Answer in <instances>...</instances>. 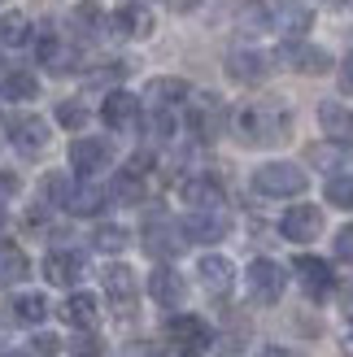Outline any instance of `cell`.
<instances>
[{"label":"cell","instance_id":"277c9868","mask_svg":"<svg viewBox=\"0 0 353 357\" xmlns=\"http://www.w3.org/2000/svg\"><path fill=\"white\" fill-rule=\"evenodd\" d=\"M5 131H9V144H13L17 153H27V157H35V153L48 149V122L35 118V114H17V118H9Z\"/></svg>","mask_w":353,"mask_h":357},{"label":"cell","instance_id":"74e56055","mask_svg":"<svg viewBox=\"0 0 353 357\" xmlns=\"http://www.w3.org/2000/svg\"><path fill=\"white\" fill-rule=\"evenodd\" d=\"M31 349H35V357H52V353L61 349V340H57V335H35Z\"/></svg>","mask_w":353,"mask_h":357},{"label":"cell","instance_id":"2e32d148","mask_svg":"<svg viewBox=\"0 0 353 357\" xmlns=\"http://www.w3.org/2000/svg\"><path fill=\"white\" fill-rule=\"evenodd\" d=\"M149 296L157 301V305H166V310H174V305H183V296H188V288H183V279L170 271V266H157V271L149 275Z\"/></svg>","mask_w":353,"mask_h":357},{"label":"cell","instance_id":"7c38bea8","mask_svg":"<svg viewBox=\"0 0 353 357\" xmlns=\"http://www.w3.org/2000/svg\"><path fill=\"white\" fill-rule=\"evenodd\" d=\"M296 279L306 283V292L314 301H327V292L336 288V275H331V266L323 257H296Z\"/></svg>","mask_w":353,"mask_h":357},{"label":"cell","instance_id":"836d02e7","mask_svg":"<svg viewBox=\"0 0 353 357\" xmlns=\"http://www.w3.org/2000/svg\"><path fill=\"white\" fill-rule=\"evenodd\" d=\"M92 244L100 248V253H122V248H127V231L122 227H100L92 236Z\"/></svg>","mask_w":353,"mask_h":357},{"label":"cell","instance_id":"5b68a950","mask_svg":"<svg viewBox=\"0 0 353 357\" xmlns=\"http://www.w3.org/2000/svg\"><path fill=\"white\" fill-rule=\"evenodd\" d=\"M266 17H271V26L279 35H288V40H301V35L314 26V9L301 5V0H275L266 9Z\"/></svg>","mask_w":353,"mask_h":357},{"label":"cell","instance_id":"3957f363","mask_svg":"<svg viewBox=\"0 0 353 357\" xmlns=\"http://www.w3.org/2000/svg\"><path fill=\"white\" fill-rule=\"evenodd\" d=\"M183 244H188L183 222H174V218H149V227H144V248H149V257L170 261V257L183 253Z\"/></svg>","mask_w":353,"mask_h":357},{"label":"cell","instance_id":"cb8c5ba5","mask_svg":"<svg viewBox=\"0 0 353 357\" xmlns=\"http://www.w3.org/2000/svg\"><path fill=\"white\" fill-rule=\"evenodd\" d=\"M31 275V261L17 244H0V288H9V283H22Z\"/></svg>","mask_w":353,"mask_h":357},{"label":"cell","instance_id":"ab89813d","mask_svg":"<svg viewBox=\"0 0 353 357\" xmlns=\"http://www.w3.org/2000/svg\"><path fill=\"white\" fill-rule=\"evenodd\" d=\"M340 92H349V96H353V52H349L345 66H340Z\"/></svg>","mask_w":353,"mask_h":357},{"label":"cell","instance_id":"e0dca14e","mask_svg":"<svg viewBox=\"0 0 353 357\" xmlns=\"http://www.w3.org/2000/svg\"><path fill=\"white\" fill-rule=\"evenodd\" d=\"M100 118L110 122L114 131H127V127H135V122H140V100L131 92H110V96H105V105H100Z\"/></svg>","mask_w":353,"mask_h":357},{"label":"cell","instance_id":"60d3db41","mask_svg":"<svg viewBox=\"0 0 353 357\" xmlns=\"http://www.w3.org/2000/svg\"><path fill=\"white\" fill-rule=\"evenodd\" d=\"M13 192H17V174H0V205H5Z\"/></svg>","mask_w":353,"mask_h":357},{"label":"cell","instance_id":"4fadbf2b","mask_svg":"<svg viewBox=\"0 0 353 357\" xmlns=\"http://www.w3.org/2000/svg\"><path fill=\"white\" fill-rule=\"evenodd\" d=\"M266 52H253V48H236V52H227V75H232L236 83H262L266 79Z\"/></svg>","mask_w":353,"mask_h":357},{"label":"cell","instance_id":"603a6c76","mask_svg":"<svg viewBox=\"0 0 353 357\" xmlns=\"http://www.w3.org/2000/svg\"><path fill=\"white\" fill-rule=\"evenodd\" d=\"M61 318L70 327H79V331H92V323H96V296L92 292H75L61 305Z\"/></svg>","mask_w":353,"mask_h":357},{"label":"cell","instance_id":"ba28073f","mask_svg":"<svg viewBox=\"0 0 353 357\" xmlns=\"http://www.w3.org/2000/svg\"><path fill=\"white\" fill-rule=\"evenodd\" d=\"M166 335H170V340L179 344L183 353H201V349L214 344V331H209V323H205V318H192V314H174L170 323H166Z\"/></svg>","mask_w":353,"mask_h":357},{"label":"cell","instance_id":"9c48e42d","mask_svg":"<svg viewBox=\"0 0 353 357\" xmlns=\"http://www.w3.org/2000/svg\"><path fill=\"white\" fill-rule=\"evenodd\" d=\"M188 240H201V244H218L227 231H232V222H227L223 209H192V218L183 222Z\"/></svg>","mask_w":353,"mask_h":357},{"label":"cell","instance_id":"8992f818","mask_svg":"<svg viewBox=\"0 0 353 357\" xmlns=\"http://www.w3.org/2000/svg\"><path fill=\"white\" fill-rule=\"evenodd\" d=\"M284 283H288V275H284V266H279V261L257 257V261L249 266V292H253V301H266V305H275V301L284 296Z\"/></svg>","mask_w":353,"mask_h":357},{"label":"cell","instance_id":"7a4b0ae2","mask_svg":"<svg viewBox=\"0 0 353 357\" xmlns=\"http://www.w3.org/2000/svg\"><path fill=\"white\" fill-rule=\"evenodd\" d=\"M253 188L262 196H301L306 192V170L292 162H266L262 170H253Z\"/></svg>","mask_w":353,"mask_h":357},{"label":"cell","instance_id":"9a60e30c","mask_svg":"<svg viewBox=\"0 0 353 357\" xmlns=\"http://www.w3.org/2000/svg\"><path fill=\"white\" fill-rule=\"evenodd\" d=\"M179 196L192 209H223V183L214 174H197V178H183Z\"/></svg>","mask_w":353,"mask_h":357},{"label":"cell","instance_id":"8d00e7d4","mask_svg":"<svg viewBox=\"0 0 353 357\" xmlns=\"http://www.w3.org/2000/svg\"><path fill=\"white\" fill-rule=\"evenodd\" d=\"M336 261H353V227L336 231Z\"/></svg>","mask_w":353,"mask_h":357},{"label":"cell","instance_id":"484cf974","mask_svg":"<svg viewBox=\"0 0 353 357\" xmlns=\"http://www.w3.org/2000/svg\"><path fill=\"white\" fill-rule=\"evenodd\" d=\"M0 96L5 100H35L40 96V83H35V75H27V70H13V75L0 79Z\"/></svg>","mask_w":353,"mask_h":357},{"label":"cell","instance_id":"d4e9b609","mask_svg":"<svg viewBox=\"0 0 353 357\" xmlns=\"http://www.w3.org/2000/svg\"><path fill=\"white\" fill-rule=\"evenodd\" d=\"M105 188H96V183H83V188H75L70 192V201H66V209L70 213H83V218H92V213H100L105 209Z\"/></svg>","mask_w":353,"mask_h":357},{"label":"cell","instance_id":"7402d4cb","mask_svg":"<svg viewBox=\"0 0 353 357\" xmlns=\"http://www.w3.org/2000/svg\"><path fill=\"white\" fill-rule=\"evenodd\" d=\"M110 26L118 31V35H131V40H144V35L153 31V17L140 9V5H122L114 17H110Z\"/></svg>","mask_w":353,"mask_h":357},{"label":"cell","instance_id":"ee69618b","mask_svg":"<svg viewBox=\"0 0 353 357\" xmlns=\"http://www.w3.org/2000/svg\"><path fill=\"white\" fill-rule=\"evenodd\" d=\"M0 357H22V353H0Z\"/></svg>","mask_w":353,"mask_h":357},{"label":"cell","instance_id":"4316f807","mask_svg":"<svg viewBox=\"0 0 353 357\" xmlns=\"http://www.w3.org/2000/svg\"><path fill=\"white\" fill-rule=\"evenodd\" d=\"M9 310H13L17 323H44V318H48V301L40 292H22V296H13Z\"/></svg>","mask_w":353,"mask_h":357},{"label":"cell","instance_id":"ac0fdd59","mask_svg":"<svg viewBox=\"0 0 353 357\" xmlns=\"http://www.w3.org/2000/svg\"><path fill=\"white\" fill-rule=\"evenodd\" d=\"M197 275H201V283L214 296H223V292H232V279H236V271H232V261L227 257H218V253H209V257H201L197 261Z\"/></svg>","mask_w":353,"mask_h":357},{"label":"cell","instance_id":"ffe728a7","mask_svg":"<svg viewBox=\"0 0 353 357\" xmlns=\"http://www.w3.org/2000/svg\"><path fill=\"white\" fill-rule=\"evenodd\" d=\"M319 122H323V131L336 139V144H349V149H353V114H349V109L323 100V105H319Z\"/></svg>","mask_w":353,"mask_h":357},{"label":"cell","instance_id":"e575fe53","mask_svg":"<svg viewBox=\"0 0 353 357\" xmlns=\"http://www.w3.org/2000/svg\"><path fill=\"white\" fill-rule=\"evenodd\" d=\"M83 122H87V109H83L79 100H61V105H57V127H66V131H79Z\"/></svg>","mask_w":353,"mask_h":357},{"label":"cell","instance_id":"f35d334b","mask_svg":"<svg viewBox=\"0 0 353 357\" xmlns=\"http://www.w3.org/2000/svg\"><path fill=\"white\" fill-rule=\"evenodd\" d=\"M310 162L323 166V170H331V166H340V153H331V149H310Z\"/></svg>","mask_w":353,"mask_h":357},{"label":"cell","instance_id":"f546056e","mask_svg":"<svg viewBox=\"0 0 353 357\" xmlns=\"http://www.w3.org/2000/svg\"><path fill=\"white\" fill-rule=\"evenodd\" d=\"M75 26L83 35H96L105 26V9L96 5V0H83V5H75Z\"/></svg>","mask_w":353,"mask_h":357},{"label":"cell","instance_id":"d6986e66","mask_svg":"<svg viewBox=\"0 0 353 357\" xmlns=\"http://www.w3.org/2000/svg\"><path fill=\"white\" fill-rule=\"evenodd\" d=\"M83 275V257L79 253H48L44 257V279L57 283V288H70Z\"/></svg>","mask_w":353,"mask_h":357},{"label":"cell","instance_id":"d6a6232c","mask_svg":"<svg viewBox=\"0 0 353 357\" xmlns=\"http://www.w3.org/2000/svg\"><path fill=\"white\" fill-rule=\"evenodd\" d=\"M40 192H44V201H48V205H66L75 188H70V178H66V174H48L44 183H40Z\"/></svg>","mask_w":353,"mask_h":357},{"label":"cell","instance_id":"7bdbcfd3","mask_svg":"<svg viewBox=\"0 0 353 357\" xmlns=\"http://www.w3.org/2000/svg\"><path fill=\"white\" fill-rule=\"evenodd\" d=\"M345 344H349V353H353V331H349V340H345Z\"/></svg>","mask_w":353,"mask_h":357},{"label":"cell","instance_id":"1f68e13d","mask_svg":"<svg viewBox=\"0 0 353 357\" xmlns=\"http://www.w3.org/2000/svg\"><path fill=\"white\" fill-rule=\"evenodd\" d=\"M114 196H118V201H127V205H135L140 196H144V183H140V174L122 170V174L114 178Z\"/></svg>","mask_w":353,"mask_h":357},{"label":"cell","instance_id":"8fae6325","mask_svg":"<svg viewBox=\"0 0 353 357\" xmlns=\"http://www.w3.org/2000/svg\"><path fill=\"white\" fill-rule=\"evenodd\" d=\"M110 157H114L110 139H75V144H70V166H75L79 174L105 170V166H110Z\"/></svg>","mask_w":353,"mask_h":357},{"label":"cell","instance_id":"4dcf8cb0","mask_svg":"<svg viewBox=\"0 0 353 357\" xmlns=\"http://www.w3.org/2000/svg\"><path fill=\"white\" fill-rule=\"evenodd\" d=\"M327 201L336 209H353V174H336L327 183Z\"/></svg>","mask_w":353,"mask_h":357},{"label":"cell","instance_id":"83f0119b","mask_svg":"<svg viewBox=\"0 0 353 357\" xmlns=\"http://www.w3.org/2000/svg\"><path fill=\"white\" fill-rule=\"evenodd\" d=\"M31 40V22L22 13H5L0 17V44H9V48H22Z\"/></svg>","mask_w":353,"mask_h":357},{"label":"cell","instance_id":"5bb4252c","mask_svg":"<svg viewBox=\"0 0 353 357\" xmlns=\"http://www.w3.org/2000/svg\"><path fill=\"white\" fill-rule=\"evenodd\" d=\"M223 100L218 96H209V92H201L197 100H192V131H197L201 139H218V131H223Z\"/></svg>","mask_w":353,"mask_h":357},{"label":"cell","instance_id":"52a82bcc","mask_svg":"<svg viewBox=\"0 0 353 357\" xmlns=\"http://www.w3.org/2000/svg\"><path fill=\"white\" fill-rule=\"evenodd\" d=\"M279 231H284V240L292 244H310L323 236V209L319 205H292L284 213V222H279Z\"/></svg>","mask_w":353,"mask_h":357},{"label":"cell","instance_id":"f1b7e54d","mask_svg":"<svg viewBox=\"0 0 353 357\" xmlns=\"http://www.w3.org/2000/svg\"><path fill=\"white\" fill-rule=\"evenodd\" d=\"M149 96H153V105L162 109V105H174V100H188V83L183 79H153V87H149Z\"/></svg>","mask_w":353,"mask_h":357},{"label":"cell","instance_id":"44dd1931","mask_svg":"<svg viewBox=\"0 0 353 357\" xmlns=\"http://www.w3.org/2000/svg\"><path fill=\"white\" fill-rule=\"evenodd\" d=\"M105 292L114 296L118 310H131L135 305V275L127 266H105Z\"/></svg>","mask_w":353,"mask_h":357},{"label":"cell","instance_id":"30bf717a","mask_svg":"<svg viewBox=\"0 0 353 357\" xmlns=\"http://www.w3.org/2000/svg\"><path fill=\"white\" fill-rule=\"evenodd\" d=\"M279 57H284V66L301 70V75H327V70H331V57H327V52L314 48V44H301V40L284 44V48H279Z\"/></svg>","mask_w":353,"mask_h":357},{"label":"cell","instance_id":"6da1fadb","mask_svg":"<svg viewBox=\"0 0 353 357\" xmlns=\"http://www.w3.org/2000/svg\"><path fill=\"white\" fill-rule=\"evenodd\" d=\"M236 131L249 144H284L292 135V118L279 100H253L236 114Z\"/></svg>","mask_w":353,"mask_h":357},{"label":"cell","instance_id":"d590c367","mask_svg":"<svg viewBox=\"0 0 353 357\" xmlns=\"http://www.w3.org/2000/svg\"><path fill=\"white\" fill-rule=\"evenodd\" d=\"M70 357H105V349H100V340L92 331H83V335L70 340Z\"/></svg>","mask_w":353,"mask_h":357},{"label":"cell","instance_id":"b9f144b4","mask_svg":"<svg viewBox=\"0 0 353 357\" xmlns=\"http://www.w3.org/2000/svg\"><path fill=\"white\" fill-rule=\"evenodd\" d=\"M257 357H301V353H292V349H279V344H266Z\"/></svg>","mask_w":353,"mask_h":357}]
</instances>
